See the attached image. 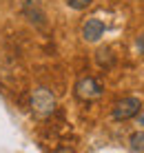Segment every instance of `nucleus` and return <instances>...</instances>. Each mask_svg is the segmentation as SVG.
<instances>
[{"mask_svg": "<svg viewBox=\"0 0 144 153\" xmlns=\"http://www.w3.org/2000/svg\"><path fill=\"white\" fill-rule=\"evenodd\" d=\"M56 107H58V102H56V96H53L51 89L36 87L33 91H31V96H29V109H31V113H33L38 120L51 118V115L56 113Z\"/></svg>", "mask_w": 144, "mask_h": 153, "instance_id": "nucleus-1", "label": "nucleus"}, {"mask_svg": "<svg viewBox=\"0 0 144 153\" xmlns=\"http://www.w3.org/2000/svg\"><path fill=\"white\" fill-rule=\"evenodd\" d=\"M102 93H104L102 82L95 80L93 76L80 78L76 82V87H73V96H76V100H80V102H95V100L102 98Z\"/></svg>", "mask_w": 144, "mask_h": 153, "instance_id": "nucleus-2", "label": "nucleus"}, {"mask_svg": "<svg viewBox=\"0 0 144 153\" xmlns=\"http://www.w3.org/2000/svg\"><path fill=\"white\" fill-rule=\"evenodd\" d=\"M140 111H142V100L135 96H126V98H120L113 102L111 118L118 120V122H124V120H131L135 115H140Z\"/></svg>", "mask_w": 144, "mask_h": 153, "instance_id": "nucleus-3", "label": "nucleus"}, {"mask_svg": "<svg viewBox=\"0 0 144 153\" xmlns=\"http://www.w3.org/2000/svg\"><path fill=\"white\" fill-rule=\"evenodd\" d=\"M102 36H104V22L100 18H89L82 25V38L87 42H100Z\"/></svg>", "mask_w": 144, "mask_h": 153, "instance_id": "nucleus-4", "label": "nucleus"}, {"mask_svg": "<svg viewBox=\"0 0 144 153\" xmlns=\"http://www.w3.org/2000/svg\"><path fill=\"white\" fill-rule=\"evenodd\" d=\"M24 16L29 18V22L33 25V27L38 29H47V18H45V11H42V7L36 0H27L24 2Z\"/></svg>", "mask_w": 144, "mask_h": 153, "instance_id": "nucleus-5", "label": "nucleus"}, {"mask_svg": "<svg viewBox=\"0 0 144 153\" xmlns=\"http://www.w3.org/2000/svg\"><path fill=\"white\" fill-rule=\"evenodd\" d=\"M113 62H115V53H113L111 47H100V49L95 51V65H98V67L109 69Z\"/></svg>", "mask_w": 144, "mask_h": 153, "instance_id": "nucleus-6", "label": "nucleus"}, {"mask_svg": "<svg viewBox=\"0 0 144 153\" xmlns=\"http://www.w3.org/2000/svg\"><path fill=\"white\" fill-rule=\"evenodd\" d=\"M129 146L133 151L144 153V131H135V133L129 135Z\"/></svg>", "mask_w": 144, "mask_h": 153, "instance_id": "nucleus-7", "label": "nucleus"}, {"mask_svg": "<svg viewBox=\"0 0 144 153\" xmlns=\"http://www.w3.org/2000/svg\"><path fill=\"white\" fill-rule=\"evenodd\" d=\"M67 4L71 9H76V11H84V9H89L93 4V0H67Z\"/></svg>", "mask_w": 144, "mask_h": 153, "instance_id": "nucleus-8", "label": "nucleus"}, {"mask_svg": "<svg viewBox=\"0 0 144 153\" xmlns=\"http://www.w3.org/2000/svg\"><path fill=\"white\" fill-rule=\"evenodd\" d=\"M135 49L140 51V53L144 56V33H140L137 36V40H135Z\"/></svg>", "mask_w": 144, "mask_h": 153, "instance_id": "nucleus-9", "label": "nucleus"}, {"mask_svg": "<svg viewBox=\"0 0 144 153\" xmlns=\"http://www.w3.org/2000/svg\"><path fill=\"white\" fill-rule=\"evenodd\" d=\"M53 153H76V149H71V146H58Z\"/></svg>", "mask_w": 144, "mask_h": 153, "instance_id": "nucleus-10", "label": "nucleus"}, {"mask_svg": "<svg viewBox=\"0 0 144 153\" xmlns=\"http://www.w3.org/2000/svg\"><path fill=\"white\" fill-rule=\"evenodd\" d=\"M140 122H142V124H144V115H142V118H140Z\"/></svg>", "mask_w": 144, "mask_h": 153, "instance_id": "nucleus-11", "label": "nucleus"}]
</instances>
